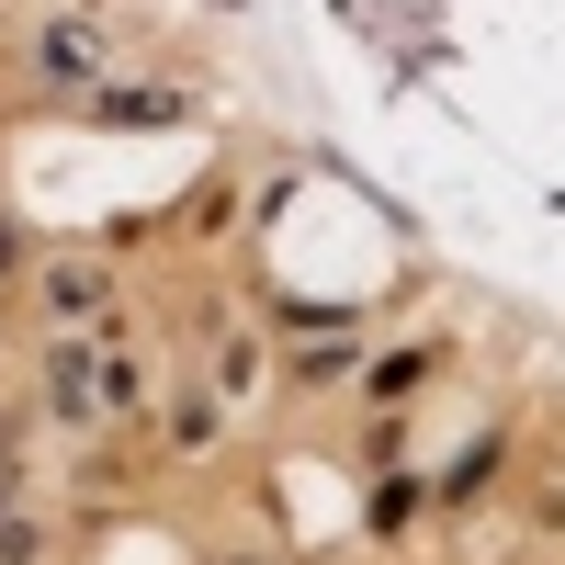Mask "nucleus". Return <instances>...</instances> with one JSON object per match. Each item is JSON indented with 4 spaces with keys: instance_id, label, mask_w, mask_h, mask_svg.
<instances>
[{
    "instance_id": "obj_1",
    "label": "nucleus",
    "mask_w": 565,
    "mask_h": 565,
    "mask_svg": "<svg viewBox=\"0 0 565 565\" xmlns=\"http://www.w3.org/2000/svg\"><path fill=\"white\" fill-rule=\"evenodd\" d=\"M90 362H103V351H79V340H57V362H45V396H57L68 418L90 407V385H103V373H90Z\"/></svg>"
},
{
    "instance_id": "obj_2",
    "label": "nucleus",
    "mask_w": 565,
    "mask_h": 565,
    "mask_svg": "<svg viewBox=\"0 0 565 565\" xmlns=\"http://www.w3.org/2000/svg\"><path fill=\"white\" fill-rule=\"evenodd\" d=\"M34 57H45V79H57V90H79V79H90V34H79V23H45Z\"/></svg>"
},
{
    "instance_id": "obj_3",
    "label": "nucleus",
    "mask_w": 565,
    "mask_h": 565,
    "mask_svg": "<svg viewBox=\"0 0 565 565\" xmlns=\"http://www.w3.org/2000/svg\"><path fill=\"white\" fill-rule=\"evenodd\" d=\"M103 114H114V125H170L181 103H170V90H103Z\"/></svg>"
},
{
    "instance_id": "obj_4",
    "label": "nucleus",
    "mask_w": 565,
    "mask_h": 565,
    "mask_svg": "<svg viewBox=\"0 0 565 565\" xmlns=\"http://www.w3.org/2000/svg\"><path fill=\"white\" fill-rule=\"evenodd\" d=\"M45 295H57V317H90L103 306V271H45Z\"/></svg>"
},
{
    "instance_id": "obj_5",
    "label": "nucleus",
    "mask_w": 565,
    "mask_h": 565,
    "mask_svg": "<svg viewBox=\"0 0 565 565\" xmlns=\"http://www.w3.org/2000/svg\"><path fill=\"white\" fill-rule=\"evenodd\" d=\"M34 554H45V543H34L23 521H0V565H34Z\"/></svg>"
},
{
    "instance_id": "obj_6",
    "label": "nucleus",
    "mask_w": 565,
    "mask_h": 565,
    "mask_svg": "<svg viewBox=\"0 0 565 565\" xmlns=\"http://www.w3.org/2000/svg\"><path fill=\"white\" fill-rule=\"evenodd\" d=\"M12 260H23V226H12V215H0V271H12Z\"/></svg>"
},
{
    "instance_id": "obj_7",
    "label": "nucleus",
    "mask_w": 565,
    "mask_h": 565,
    "mask_svg": "<svg viewBox=\"0 0 565 565\" xmlns=\"http://www.w3.org/2000/svg\"><path fill=\"white\" fill-rule=\"evenodd\" d=\"M0 498H12V476H0Z\"/></svg>"
}]
</instances>
